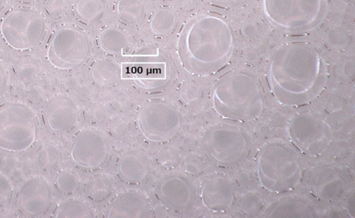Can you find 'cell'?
Listing matches in <instances>:
<instances>
[{
    "mask_svg": "<svg viewBox=\"0 0 355 218\" xmlns=\"http://www.w3.org/2000/svg\"><path fill=\"white\" fill-rule=\"evenodd\" d=\"M268 82L276 100L297 107L313 101L325 89L327 68L320 53L304 42L279 47L268 65Z\"/></svg>",
    "mask_w": 355,
    "mask_h": 218,
    "instance_id": "6da1fadb",
    "label": "cell"
},
{
    "mask_svg": "<svg viewBox=\"0 0 355 218\" xmlns=\"http://www.w3.org/2000/svg\"><path fill=\"white\" fill-rule=\"evenodd\" d=\"M233 47V33L229 24L219 17L205 15L189 21L182 30L178 55L186 71L206 76L225 66Z\"/></svg>",
    "mask_w": 355,
    "mask_h": 218,
    "instance_id": "7a4b0ae2",
    "label": "cell"
},
{
    "mask_svg": "<svg viewBox=\"0 0 355 218\" xmlns=\"http://www.w3.org/2000/svg\"><path fill=\"white\" fill-rule=\"evenodd\" d=\"M212 104L222 118L246 122L260 116L264 99L254 77L243 72H233L224 75L215 85Z\"/></svg>",
    "mask_w": 355,
    "mask_h": 218,
    "instance_id": "3957f363",
    "label": "cell"
},
{
    "mask_svg": "<svg viewBox=\"0 0 355 218\" xmlns=\"http://www.w3.org/2000/svg\"><path fill=\"white\" fill-rule=\"evenodd\" d=\"M257 166L260 184L273 193L295 189L302 177L300 157L291 146L282 142L266 144L258 155Z\"/></svg>",
    "mask_w": 355,
    "mask_h": 218,
    "instance_id": "277c9868",
    "label": "cell"
},
{
    "mask_svg": "<svg viewBox=\"0 0 355 218\" xmlns=\"http://www.w3.org/2000/svg\"><path fill=\"white\" fill-rule=\"evenodd\" d=\"M263 12L277 28L305 32L317 27L327 12L326 0H262Z\"/></svg>",
    "mask_w": 355,
    "mask_h": 218,
    "instance_id": "5b68a950",
    "label": "cell"
},
{
    "mask_svg": "<svg viewBox=\"0 0 355 218\" xmlns=\"http://www.w3.org/2000/svg\"><path fill=\"white\" fill-rule=\"evenodd\" d=\"M37 127L35 115L26 105L10 102L0 106V149L25 151L35 142Z\"/></svg>",
    "mask_w": 355,
    "mask_h": 218,
    "instance_id": "8992f818",
    "label": "cell"
},
{
    "mask_svg": "<svg viewBox=\"0 0 355 218\" xmlns=\"http://www.w3.org/2000/svg\"><path fill=\"white\" fill-rule=\"evenodd\" d=\"M0 31L6 44L13 49L25 51L37 46L46 32L44 16L31 8H19L2 19Z\"/></svg>",
    "mask_w": 355,
    "mask_h": 218,
    "instance_id": "52a82bcc",
    "label": "cell"
},
{
    "mask_svg": "<svg viewBox=\"0 0 355 218\" xmlns=\"http://www.w3.org/2000/svg\"><path fill=\"white\" fill-rule=\"evenodd\" d=\"M203 146L212 162L220 166L230 167L239 163L248 154L250 141L240 128L218 125L205 134Z\"/></svg>",
    "mask_w": 355,
    "mask_h": 218,
    "instance_id": "ba28073f",
    "label": "cell"
},
{
    "mask_svg": "<svg viewBox=\"0 0 355 218\" xmlns=\"http://www.w3.org/2000/svg\"><path fill=\"white\" fill-rule=\"evenodd\" d=\"M288 135L302 153L313 157L323 154L333 138L329 124L315 113L309 111L301 112L291 118Z\"/></svg>",
    "mask_w": 355,
    "mask_h": 218,
    "instance_id": "9c48e42d",
    "label": "cell"
},
{
    "mask_svg": "<svg viewBox=\"0 0 355 218\" xmlns=\"http://www.w3.org/2000/svg\"><path fill=\"white\" fill-rule=\"evenodd\" d=\"M92 49V42L85 33L76 27L65 26L52 37L47 58L56 69H71L87 60Z\"/></svg>",
    "mask_w": 355,
    "mask_h": 218,
    "instance_id": "30bf717a",
    "label": "cell"
},
{
    "mask_svg": "<svg viewBox=\"0 0 355 218\" xmlns=\"http://www.w3.org/2000/svg\"><path fill=\"white\" fill-rule=\"evenodd\" d=\"M180 123L177 109L162 100L148 102L139 115V125L142 134L154 141L166 140L178 131Z\"/></svg>",
    "mask_w": 355,
    "mask_h": 218,
    "instance_id": "8fae6325",
    "label": "cell"
},
{
    "mask_svg": "<svg viewBox=\"0 0 355 218\" xmlns=\"http://www.w3.org/2000/svg\"><path fill=\"white\" fill-rule=\"evenodd\" d=\"M53 198V188L49 180L42 175H34L19 187L16 206L26 215L42 216L51 209Z\"/></svg>",
    "mask_w": 355,
    "mask_h": 218,
    "instance_id": "7c38bea8",
    "label": "cell"
},
{
    "mask_svg": "<svg viewBox=\"0 0 355 218\" xmlns=\"http://www.w3.org/2000/svg\"><path fill=\"white\" fill-rule=\"evenodd\" d=\"M71 156L80 167L89 169L99 167L107 158V143L97 131L83 130L74 138Z\"/></svg>",
    "mask_w": 355,
    "mask_h": 218,
    "instance_id": "4fadbf2b",
    "label": "cell"
},
{
    "mask_svg": "<svg viewBox=\"0 0 355 218\" xmlns=\"http://www.w3.org/2000/svg\"><path fill=\"white\" fill-rule=\"evenodd\" d=\"M43 116L51 129L65 131L75 126L77 121V109L70 98L58 94L46 102L43 109Z\"/></svg>",
    "mask_w": 355,
    "mask_h": 218,
    "instance_id": "5bb4252c",
    "label": "cell"
},
{
    "mask_svg": "<svg viewBox=\"0 0 355 218\" xmlns=\"http://www.w3.org/2000/svg\"><path fill=\"white\" fill-rule=\"evenodd\" d=\"M201 199L204 206L211 211H225L234 203V191L232 184L224 176L213 175L203 183Z\"/></svg>",
    "mask_w": 355,
    "mask_h": 218,
    "instance_id": "9a60e30c",
    "label": "cell"
},
{
    "mask_svg": "<svg viewBox=\"0 0 355 218\" xmlns=\"http://www.w3.org/2000/svg\"><path fill=\"white\" fill-rule=\"evenodd\" d=\"M151 203L142 192L120 193L110 203L108 217H147L152 215Z\"/></svg>",
    "mask_w": 355,
    "mask_h": 218,
    "instance_id": "2e32d148",
    "label": "cell"
},
{
    "mask_svg": "<svg viewBox=\"0 0 355 218\" xmlns=\"http://www.w3.org/2000/svg\"><path fill=\"white\" fill-rule=\"evenodd\" d=\"M155 190L157 198L173 211H184L189 206L191 190L188 183L181 176H168L163 178Z\"/></svg>",
    "mask_w": 355,
    "mask_h": 218,
    "instance_id": "e0dca14e",
    "label": "cell"
},
{
    "mask_svg": "<svg viewBox=\"0 0 355 218\" xmlns=\"http://www.w3.org/2000/svg\"><path fill=\"white\" fill-rule=\"evenodd\" d=\"M122 79L163 80L166 77V63L164 62H122Z\"/></svg>",
    "mask_w": 355,
    "mask_h": 218,
    "instance_id": "ac0fdd59",
    "label": "cell"
},
{
    "mask_svg": "<svg viewBox=\"0 0 355 218\" xmlns=\"http://www.w3.org/2000/svg\"><path fill=\"white\" fill-rule=\"evenodd\" d=\"M148 170V163L140 154H125L119 162V171L121 178L129 183H137L142 181Z\"/></svg>",
    "mask_w": 355,
    "mask_h": 218,
    "instance_id": "d6986e66",
    "label": "cell"
},
{
    "mask_svg": "<svg viewBox=\"0 0 355 218\" xmlns=\"http://www.w3.org/2000/svg\"><path fill=\"white\" fill-rule=\"evenodd\" d=\"M313 182V189L321 198L332 199L340 194L343 188V179L340 174L333 170L319 172Z\"/></svg>",
    "mask_w": 355,
    "mask_h": 218,
    "instance_id": "ffe728a7",
    "label": "cell"
},
{
    "mask_svg": "<svg viewBox=\"0 0 355 218\" xmlns=\"http://www.w3.org/2000/svg\"><path fill=\"white\" fill-rule=\"evenodd\" d=\"M114 192V183L110 177L98 174L91 177L85 183V194L95 201L107 199Z\"/></svg>",
    "mask_w": 355,
    "mask_h": 218,
    "instance_id": "44dd1931",
    "label": "cell"
},
{
    "mask_svg": "<svg viewBox=\"0 0 355 218\" xmlns=\"http://www.w3.org/2000/svg\"><path fill=\"white\" fill-rule=\"evenodd\" d=\"M105 8V0H77L75 10L82 21L94 24L102 18Z\"/></svg>",
    "mask_w": 355,
    "mask_h": 218,
    "instance_id": "7402d4cb",
    "label": "cell"
},
{
    "mask_svg": "<svg viewBox=\"0 0 355 218\" xmlns=\"http://www.w3.org/2000/svg\"><path fill=\"white\" fill-rule=\"evenodd\" d=\"M55 217H94L95 210L80 199H69L62 202L56 208Z\"/></svg>",
    "mask_w": 355,
    "mask_h": 218,
    "instance_id": "603a6c76",
    "label": "cell"
},
{
    "mask_svg": "<svg viewBox=\"0 0 355 218\" xmlns=\"http://www.w3.org/2000/svg\"><path fill=\"white\" fill-rule=\"evenodd\" d=\"M99 43L106 52L110 53H122L127 46L128 41L124 33L117 28H108L99 36Z\"/></svg>",
    "mask_w": 355,
    "mask_h": 218,
    "instance_id": "cb8c5ba5",
    "label": "cell"
},
{
    "mask_svg": "<svg viewBox=\"0 0 355 218\" xmlns=\"http://www.w3.org/2000/svg\"><path fill=\"white\" fill-rule=\"evenodd\" d=\"M144 5L141 0H119L117 12L120 19L128 25L140 23L144 15Z\"/></svg>",
    "mask_w": 355,
    "mask_h": 218,
    "instance_id": "d4e9b609",
    "label": "cell"
},
{
    "mask_svg": "<svg viewBox=\"0 0 355 218\" xmlns=\"http://www.w3.org/2000/svg\"><path fill=\"white\" fill-rule=\"evenodd\" d=\"M176 17L174 12L168 8L157 10L150 19L152 30L157 35H165L175 26Z\"/></svg>",
    "mask_w": 355,
    "mask_h": 218,
    "instance_id": "484cf974",
    "label": "cell"
},
{
    "mask_svg": "<svg viewBox=\"0 0 355 218\" xmlns=\"http://www.w3.org/2000/svg\"><path fill=\"white\" fill-rule=\"evenodd\" d=\"M117 73L116 65L110 60H98L95 62L92 66V78L98 84L111 83L116 78Z\"/></svg>",
    "mask_w": 355,
    "mask_h": 218,
    "instance_id": "4316f807",
    "label": "cell"
},
{
    "mask_svg": "<svg viewBox=\"0 0 355 218\" xmlns=\"http://www.w3.org/2000/svg\"><path fill=\"white\" fill-rule=\"evenodd\" d=\"M78 176L71 171H62L57 176L56 183L59 190L64 194L76 192L79 186Z\"/></svg>",
    "mask_w": 355,
    "mask_h": 218,
    "instance_id": "83f0119b",
    "label": "cell"
},
{
    "mask_svg": "<svg viewBox=\"0 0 355 218\" xmlns=\"http://www.w3.org/2000/svg\"><path fill=\"white\" fill-rule=\"evenodd\" d=\"M12 184L10 179L0 172V206L6 205L12 197Z\"/></svg>",
    "mask_w": 355,
    "mask_h": 218,
    "instance_id": "f1b7e54d",
    "label": "cell"
},
{
    "mask_svg": "<svg viewBox=\"0 0 355 218\" xmlns=\"http://www.w3.org/2000/svg\"><path fill=\"white\" fill-rule=\"evenodd\" d=\"M6 84V75L5 70L0 65V95L4 90Z\"/></svg>",
    "mask_w": 355,
    "mask_h": 218,
    "instance_id": "f546056e",
    "label": "cell"
},
{
    "mask_svg": "<svg viewBox=\"0 0 355 218\" xmlns=\"http://www.w3.org/2000/svg\"><path fill=\"white\" fill-rule=\"evenodd\" d=\"M214 2L223 4H231L241 1V0H211Z\"/></svg>",
    "mask_w": 355,
    "mask_h": 218,
    "instance_id": "4dcf8cb0",
    "label": "cell"
},
{
    "mask_svg": "<svg viewBox=\"0 0 355 218\" xmlns=\"http://www.w3.org/2000/svg\"><path fill=\"white\" fill-rule=\"evenodd\" d=\"M23 1H26V2H33V1H35L36 0H21Z\"/></svg>",
    "mask_w": 355,
    "mask_h": 218,
    "instance_id": "1f68e13d",
    "label": "cell"
},
{
    "mask_svg": "<svg viewBox=\"0 0 355 218\" xmlns=\"http://www.w3.org/2000/svg\"><path fill=\"white\" fill-rule=\"evenodd\" d=\"M3 2V0H0V7L2 5Z\"/></svg>",
    "mask_w": 355,
    "mask_h": 218,
    "instance_id": "d6a6232c",
    "label": "cell"
}]
</instances>
